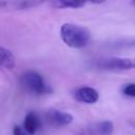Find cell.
Listing matches in <instances>:
<instances>
[{
  "instance_id": "6da1fadb",
  "label": "cell",
  "mask_w": 135,
  "mask_h": 135,
  "mask_svg": "<svg viewBox=\"0 0 135 135\" xmlns=\"http://www.w3.org/2000/svg\"><path fill=\"white\" fill-rule=\"evenodd\" d=\"M60 37L68 46L81 49L89 43L91 39V32L79 24L64 23L60 27Z\"/></svg>"
},
{
  "instance_id": "7a4b0ae2",
  "label": "cell",
  "mask_w": 135,
  "mask_h": 135,
  "mask_svg": "<svg viewBox=\"0 0 135 135\" xmlns=\"http://www.w3.org/2000/svg\"><path fill=\"white\" fill-rule=\"evenodd\" d=\"M22 85L31 93L36 95H45L52 93V88L46 84L43 77L36 71H26L21 76Z\"/></svg>"
},
{
  "instance_id": "3957f363",
  "label": "cell",
  "mask_w": 135,
  "mask_h": 135,
  "mask_svg": "<svg viewBox=\"0 0 135 135\" xmlns=\"http://www.w3.org/2000/svg\"><path fill=\"white\" fill-rule=\"evenodd\" d=\"M97 66L102 70L129 71L135 69V58L130 57H104L97 61Z\"/></svg>"
},
{
  "instance_id": "277c9868",
  "label": "cell",
  "mask_w": 135,
  "mask_h": 135,
  "mask_svg": "<svg viewBox=\"0 0 135 135\" xmlns=\"http://www.w3.org/2000/svg\"><path fill=\"white\" fill-rule=\"evenodd\" d=\"M45 119L49 124H51L55 128H59V127L70 124L73 121L74 117L72 114H70L68 112L59 111L56 109H50L45 113Z\"/></svg>"
},
{
  "instance_id": "5b68a950",
  "label": "cell",
  "mask_w": 135,
  "mask_h": 135,
  "mask_svg": "<svg viewBox=\"0 0 135 135\" xmlns=\"http://www.w3.org/2000/svg\"><path fill=\"white\" fill-rule=\"evenodd\" d=\"M74 97L77 101L86 104H93L99 99V93L91 86H80L75 90Z\"/></svg>"
},
{
  "instance_id": "8992f818",
  "label": "cell",
  "mask_w": 135,
  "mask_h": 135,
  "mask_svg": "<svg viewBox=\"0 0 135 135\" xmlns=\"http://www.w3.org/2000/svg\"><path fill=\"white\" fill-rule=\"evenodd\" d=\"M40 126H41V120L35 112H28L25 115L23 121V129L27 134L34 135L39 130Z\"/></svg>"
},
{
  "instance_id": "52a82bcc",
  "label": "cell",
  "mask_w": 135,
  "mask_h": 135,
  "mask_svg": "<svg viewBox=\"0 0 135 135\" xmlns=\"http://www.w3.org/2000/svg\"><path fill=\"white\" fill-rule=\"evenodd\" d=\"M15 65H16V59L15 56L12 54V52L5 47L0 46V68L6 70H13Z\"/></svg>"
},
{
  "instance_id": "ba28073f",
  "label": "cell",
  "mask_w": 135,
  "mask_h": 135,
  "mask_svg": "<svg viewBox=\"0 0 135 135\" xmlns=\"http://www.w3.org/2000/svg\"><path fill=\"white\" fill-rule=\"evenodd\" d=\"M52 5L56 8H80L85 5V2H79L75 0H57L53 1Z\"/></svg>"
},
{
  "instance_id": "9c48e42d",
  "label": "cell",
  "mask_w": 135,
  "mask_h": 135,
  "mask_svg": "<svg viewBox=\"0 0 135 135\" xmlns=\"http://www.w3.org/2000/svg\"><path fill=\"white\" fill-rule=\"evenodd\" d=\"M110 46L113 49H126V47H134L135 46V37H127L122 39H118L110 43Z\"/></svg>"
},
{
  "instance_id": "30bf717a",
  "label": "cell",
  "mask_w": 135,
  "mask_h": 135,
  "mask_svg": "<svg viewBox=\"0 0 135 135\" xmlns=\"http://www.w3.org/2000/svg\"><path fill=\"white\" fill-rule=\"evenodd\" d=\"M96 131L99 135H112L114 132V124L110 120H104L96 124Z\"/></svg>"
},
{
  "instance_id": "8fae6325",
  "label": "cell",
  "mask_w": 135,
  "mask_h": 135,
  "mask_svg": "<svg viewBox=\"0 0 135 135\" xmlns=\"http://www.w3.org/2000/svg\"><path fill=\"white\" fill-rule=\"evenodd\" d=\"M122 94L128 96V97H135V83L131 82V83H127L123 85L122 88Z\"/></svg>"
},
{
  "instance_id": "7c38bea8",
  "label": "cell",
  "mask_w": 135,
  "mask_h": 135,
  "mask_svg": "<svg viewBox=\"0 0 135 135\" xmlns=\"http://www.w3.org/2000/svg\"><path fill=\"white\" fill-rule=\"evenodd\" d=\"M13 135H27V133L25 131H23L20 127L15 126L13 129Z\"/></svg>"
},
{
  "instance_id": "4fadbf2b",
  "label": "cell",
  "mask_w": 135,
  "mask_h": 135,
  "mask_svg": "<svg viewBox=\"0 0 135 135\" xmlns=\"http://www.w3.org/2000/svg\"><path fill=\"white\" fill-rule=\"evenodd\" d=\"M6 4H7L6 2H0V8H1V7H3V6H5Z\"/></svg>"
}]
</instances>
